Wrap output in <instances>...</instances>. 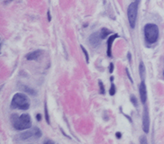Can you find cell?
Instances as JSON below:
<instances>
[{
	"instance_id": "1",
	"label": "cell",
	"mask_w": 164,
	"mask_h": 144,
	"mask_svg": "<svg viewBox=\"0 0 164 144\" xmlns=\"http://www.w3.org/2000/svg\"><path fill=\"white\" fill-rule=\"evenodd\" d=\"M11 121L13 127L17 131L28 130L32 127L31 116L28 114H23L20 116H18L17 114H13Z\"/></svg>"
},
{
	"instance_id": "2",
	"label": "cell",
	"mask_w": 164,
	"mask_h": 144,
	"mask_svg": "<svg viewBox=\"0 0 164 144\" xmlns=\"http://www.w3.org/2000/svg\"><path fill=\"white\" fill-rule=\"evenodd\" d=\"M11 107L14 109L28 110L30 107V99L24 94L16 93L12 98Z\"/></svg>"
},
{
	"instance_id": "3",
	"label": "cell",
	"mask_w": 164,
	"mask_h": 144,
	"mask_svg": "<svg viewBox=\"0 0 164 144\" xmlns=\"http://www.w3.org/2000/svg\"><path fill=\"white\" fill-rule=\"evenodd\" d=\"M144 38L150 43H155L159 39V27L154 24H147L144 26Z\"/></svg>"
},
{
	"instance_id": "4",
	"label": "cell",
	"mask_w": 164,
	"mask_h": 144,
	"mask_svg": "<svg viewBox=\"0 0 164 144\" xmlns=\"http://www.w3.org/2000/svg\"><path fill=\"white\" fill-rule=\"evenodd\" d=\"M138 6H139V1H135L130 4L127 8V17H128L129 24L132 29L135 27V23L138 14Z\"/></svg>"
},
{
	"instance_id": "5",
	"label": "cell",
	"mask_w": 164,
	"mask_h": 144,
	"mask_svg": "<svg viewBox=\"0 0 164 144\" xmlns=\"http://www.w3.org/2000/svg\"><path fill=\"white\" fill-rule=\"evenodd\" d=\"M18 137L21 141H36L42 137V132L39 128L34 127L29 131L22 132Z\"/></svg>"
},
{
	"instance_id": "6",
	"label": "cell",
	"mask_w": 164,
	"mask_h": 144,
	"mask_svg": "<svg viewBox=\"0 0 164 144\" xmlns=\"http://www.w3.org/2000/svg\"><path fill=\"white\" fill-rule=\"evenodd\" d=\"M149 129H150L149 111H148V108L144 107V111H143V114H142V130L145 133H148Z\"/></svg>"
},
{
	"instance_id": "7",
	"label": "cell",
	"mask_w": 164,
	"mask_h": 144,
	"mask_svg": "<svg viewBox=\"0 0 164 144\" xmlns=\"http://www.w3.org/2000/svg\"><path fill=\"white\" fill-rule=\"evenodd\" d=\"M139 94H140L141 103L145 104L146 100H147V89H146V85H145L144 80H141L140 86H139Z\"/></svg>"
},
{
	"instance_id": "8",
	"label": "cell",
	"mask_w": 164,
	"mask_h": 144,
	"mask_svg": "<svg viewBox=\"0 0 164 144\" xmlns=\"http://www.w3.org/2000/svg\"><path fill=\"white\" fill-rule=\"evenodd\" d=\"M101 40H102V38L100 37V34H97V33H94V34H92L90 35V37H89V39H88V41H89V42H90V45H91L92 47L98 46V45L100 44Z\"/></svg>"
},
{
	"instance_id": "9",
	"label": "cell",
	"mask_w": 164,
	"mask_h": 144,
	"mask_svg": "<svg viewBox=\"0 0 164 144\" xmlns=\"http://www.w3.org/2000/svg\"><path fill=\"white\" fill-rule=\"evenodd\" d=\"M43 51L42 50H34V51L26 54L25 58L27 60H36L43 55Z\"/></svg>"
},
{
	"instance_id": "10",
	"label": "cell",
	"mask_w": 164,
	"mask_h": 144,
	"mask_svg": "<svg viewBox=\"0 0 164 144\" xmlns=\"http://www.w3.org/2000/svg\"><path fill=\"white\" fill-rule=\"evenodd\" d=\"M118 37V34H115L113 35H111L108 40H107V56L108 57H111L112 56V53H111V49H112V44L115 41V39H117Z\"/></svg>"
},
{
	"instance_id": "11",
	"label": "cell",
	"mask_w": 164,
	"mask_h": 144,
	"mask_svg": "<svg viewBox=\"0 0 164 144\" xmlns=\"http://www.w3.org/2000/svg\"><path fill=\"white\" fill-rule=\"evenodd\" d=\"M139 72H140V77L141 80H144L145 79V75H146V72H145V66L143 64L142 61L140 62V65H139Z\"/></svg>"
},
{
	"instance_id": "12",
	"label": "cell",
	"mask_w": 164,
	"mask_h": 144,
	"mask_svg": "<svg viewBox=\"0 0 164 144\" xmlns=\"http://www.w3.org/2000/svg\"><path fill=\"white\" fill-rule=\"evenodd\" d=\"M99 34H100V37H101L102 40H103V39H105L106 36H108L109 34H112V32L109 31V30L106 29V28H102L101 31H100V33H99Z\"/></svg>"
},
{
	"instance_id": "13",
	"label": "cell",
	"mask_w": 164,
	"mask_h": 144,
	"mask_svg": "<svg viewBox=\"0 0 164 144\" xmlns=\"http://www.w3.org/2000/svg\"><path fill=\"white\" fill-rule=\"evenodd\" d=\"M23 88V91H25V93H27V94H30V95H34V96H35L36 95V91L35 90H34L33 88H30L29 86H23V87H22Z\"/></svg>"
},
{
	"instance_id": "14",
	"label": "cell",
	"mask_w": 164,
	"mask_h": 144,
	"mask_svg": "<svg viewBox=\"0 0 164 144\" xmlns=\"http://www.w3.org/2000/svg\"><path fill=\"white\" fill-rule=\"evenodd\" d=\"M98 85H99V93L101 94V95H105V86H104V85L102 83V81H98Z\"/></svg>"
},
{
	"instance_id": "15",
	"label": "cell",
	"mask_w": 164,
	"mask_h": 144,
	"mask_svg": "<svg viewBox=\"0 0 164 144\" xmlns=\"http://www.w3.org/2000/svg\"><path fill=\"white\" fill-rule=\"evenodd\" d=\"M80 48H81L82 51H83V53H84V55H85V59H86L87 63H88V62H89V57H88V53L87 52V50L84 48L82 45H80Z\"/></svg>"
},
{
	"instance_id": "16",
	"label": "cell",
	"mask_w": 164,
	"mask_h": 144,
	"mask_svg": "<svg viewBox=\"0 0 164 144\" xmlns=\"http://www.w3.org/2000/svg\"><path fill=\"white\" fill-rule=\"evenodd\" d=\"M44 113H45V119L48 124H50V117H49V114H48V109H47V105L46 103L44 104Z\"/></svg>"
},
{
	"instance_id": "17",
	"label": "cell",
	"mask_w": 164,
	"mask_h": 144,
	"mask_svg": "<svg viewBox=\"0 0 164 144\" xmlns=\"http://www.w3.org/2000/svg\"><path fill=\"white\" fill-rule=\"evenodd\" d=\"M109 94H110V96H114V95L116 94V86H115V85L114 84H112L111 87H110Z\"/></svg>"
},
{
	"instance_id": "18",
	"label": "cell",
	"mask_w": 164,
	"mask_h": 144,
	"mask_svg": "<svg viewBox=\"0 0 164 144\" xmlns=\"http://www.w3.org/2000/svg\"><path fill=\"white\" fill-rule=\"evenodd\" d=\"M131 101H132V103L134 105V106H135V107H137V106H138V105H137V102H136V98H135V96H131Z\"/></svg>"
},
{
	"instance_id": "19",
	"label": "cell",
	"mask_w": 164,
	"mask_h": 144,
	"mask_svg": "<svg viewBox=\"0 0 164 144\" xmlns=\"http://www.w3.org/2000/svg\"><path fill=\"white\" fill-rule=\"evenodd\" d=\"M114 71V64L113 63H110V66H109V72L110 73H113Z\"/></svg>"
},
{
	"instance_id": "20",
	"label": "cell",
	"mask_w": 164,
	"mask_h": 144,
	"mask_svg": "<svg viewBox=\"0 0 164 144\" xmlns=\"http://www.w3.org/2000/svg\"><path fill=\"white\" fill-rule=\"evenodd\" d=\"M36 119L38 122H40V121L42 120V115L40 114H36Z\"/></svg>"
},
{
	"instance_id": "21",
	"label": "cell",
	"mask_w": 164,
	"mask_h": 144,
	"mask_svg": "<svg viewBox=\"0 0 164 144\" xmlns=\"http://www.w3.org/2000/svg\"><path fill=\"white\" fill-rule=\"evenodd\" d=\"M126 74H127V76H128V78H129V79H130V81H131V82H133V79H132V78H131L130 74H129V71H128V70H127V69H126Z\"/></svg>"
},
{
	"instance_id": "22",
	"label": "cell",
	"mask_w": 164,
	"mask_h": 144,
	"mask_svg": "<svg viewBox=\"0 0 164 144\" xmlns=\"http://www.w3.org/2000/svg\"><path fill=\"white\" fill-rule=\"evenodd\" d=\"M141 143H146L147 142H146V140H145V137H142V139L141 140H140Z\"/></svg>"
},
{
	"instance_id": "23",
	"label": "cell",
	"mask_w": 164,
	"mask_h": 144,
	"mask_svg": "<svg viewBox=\"0 0 164 144\" xmlns=\"http://www.w3.org/2000/svg\"><path fill=\"white\" fill-rule=\"evenodd\" d=\"M116 135H117V139H120V138H121V136H122V133H121V132H117V133H116Z\"/></svg>"
},
{
	"instance_id": "24",
	"label": "cell",
	"mask_w": 164,
	"mask_h": 144,
	"mask_svg": "<svg viewBox=\"0 0 164 144\" xmlns=\"http://www.w3.org/2000/svg\"><path fill=\"white\" fill-rule=\"evenodd\" d=\"M47 15H48V21L49 22H51V14H50V11H48V13H47Z\"/></svg>"
},
{
	"instance_id": "25",
	"label": "cell",
	"mask_w": 164,
	"mask_h": 144,
	"mask_svg": "<svg viewBox=\"0 0 164 144\" xmlns=\"http://www.w3.org/2000/svg\"><path fill=\"white\" fill-rule=\"evenodd\" d=\"M53 143V142H52V141H45V142H44V143Z\"/></svg>"
},
{
	"instance_id": "26",
	"label": "cell",
	"mask_w": 164,
	"mask_h": 144,
	"mask_svg": "<svg viewBox=\"0 0 164 144\" xmlns=\"http://www.w3.org/2000/svg\"><path fill=\"white\" fill-rule=\"evenodd\" d=\"M128 59L129 60L131 61V54H130V53H128Z\"/></svg>"
},
{
	"instance_id": "27",
	"label": "cell",
	"mask_w": 164,
	"mask_h": 144,
	"mask_svg": "<svg viewBox=\"0 0 164 144\" xmlns=\"http://www.w3.org/2000/svg\"><path fill=\"white\" fill-rule=\"evenodd\" d=\"M135 1H139V0H135Z\"/></svg>"
},
{
	"instance_id": "28",
	"label": "cell",
	"mask_w": 164,
	"mask_h": 144,
	"mask_svg": "<svg viewBox=\"0 0 164 144\" xmlns=\"http://www.w3.org/2000/svg\"><path fill=\"white\" fill-rule=\"evenodd\" d=\"M163 77H164V71H163Z\"/></svg>"
}]
</instances>
